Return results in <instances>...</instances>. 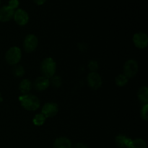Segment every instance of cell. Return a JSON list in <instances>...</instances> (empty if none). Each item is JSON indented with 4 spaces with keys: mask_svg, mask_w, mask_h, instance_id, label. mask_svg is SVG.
<instances>
[{
    "mask_svg": "<svg viewBox=\"0 0 148 148\" xmlns=\"http://www.w3.org/2000/svg\"><path fill=\"white\" fill-rule=\"evenodd\" d=\"M19 101L22 106L29 111H34L40 106V101L33 94H24L19 97Z\"/></svg>",
    "mask_w": 148,
    "mask_h": 148,
    "instance_id": "6da1fadb",
    "label": "cell"
},
{
    "mask_svg": "<svg viewBox=\"0 0 148 148\" xmlns=\"http://www.w3.org/2000/svg\"><path fill=\"white\" fill-rule=\"evenodd\" d=\"M132 140L128 137L123 134H119L115 138V143L117 147L120 148H127V146L131 143Z\"/></svg>",
    "mask_w": 148,
    "mask_h": 148,
    "instance_id": "7c38bea8",
    "label": "cell"
},
{
    "mask_svg": "<svg viewBox=\"0 0 148 148\" xmlns=\"http://www.w3.org/2000/svg\"><path fill=\"white\" fill-rule=\"evenodd\" d=\"M59 111L57 104L55 103H46L43 106L41 110V114L46 118H52L57 114Z\"/></svg>",
    "mask_w": 148,
    "mask_h": 148,
    "instance_id": "52a82bcc",
    "label": "cell"
},
{
    "mask_svg": "<svg viewBox=\"0 0 148 148\" xmlns=\"http://www.w3.org/2000/svg\"><path fill=\"white\" fill-rule=\"evenodd\" d=\"M46 117L43 115L42 114H38L34 116L33 119V124L36 126H41L44 124L45 121H46Z\"/></svg>",
    "mask_w": 148,
    "mask_h": 148,
    "instance_id": "ac0fdd59",
    "label": "cell"
},
{
    "mask_svg": "<svg viewBox=\"0 0 148 148\" xmlns=\"http://www.w3.org/2000/svg\"><path fill=\"white\" fill-rule=\"evenodd\" d=\"M56 64L55 61L52 58H46L40 64V72L43 76L47 78L52 77L56 72Z\"/></svg>",
    "mask_w": 148,
    "mask_h": 148,
    "instance_id": "7a4b0ae2",
    "label": "cell"
},
{
    "mask_svg": "<svg viewBox=\"0 0 148 148\" xmlns=\"http://www.w3.org/2000/svg\"><path fill=\"white\" fill-rule=\"evenodd\" d=\"M53 148H72V143L66 137H59L54 141Z\"/></svg>",
    "mask_w": 148,
    "mask_h": 148,
    "instance_id": "4fadbf2b",
    "label": "cell"
},
{
    "mask_svg": "<svg viewBox=\"0 0 148 148\" xmlns=\"http://www.w3.org/2000/svg\"><path fill=\"white\" fill-rule=\"evenodd\" d=\"M129 78L126 77L124 74L121 75H119L118 76L116 77L115 82L118 87H124L128 83Z\"/></svg>",
    "mask_w": 148,
    "mask_h": 148,
    "instance_id": "e0dca14e",
    "label": "cell"
},
{
    "mask_svg": "<svg viewBox=\"0 0 148 148\" xmlns=\"http://www.w3.org/2000/svg\"><path fill=\"white\" fill-rule=\"evenodd\" d=\"M38 44V38L35 35L30 34L27 35L24 39L23 42V48L24 50L27 53H31L34 51L37 48Z\"/></svg>",
    "mask_w": 148,
    "mask_h": 148,
    "instance_id": "5b68a950",
    "label": "cell"
},
{
    "mask_svg": "<svg viewBox=\"0 0 148 148\" xmlns=\"http://www.w3.org/2000/svg\"><path fill=\"white\" fill-rule=\"evenodd\" d=\"M127 148H147V144L143 139H136L134 140H132Z\"/></svg>",
    "mask_w": 148,
    "mask_h": 148,
    "instance_id": "2e32d148",
    "label": "cell"
},
{
    "mask_svg": "<svg viewBox=\"0 0 148 148\" xmlns=\"http://www.w3.org/2000/svg\"><path fill=\"white\" fill-rule=\"evenodd\" d=\"M19 1L18 0H10L8 2V6L10 7H11L12 10L14 9H17L19 6Z\"/></svg>",
    "mask_w": 148,
    "mask_h": 148,
    "instance_id": "603a6c76",
    "label": "cell"
},
{
    "mask_svg": "<svg viewBox=\"0 0 148 148\" xmlns=\"http://www.w3.org/2000/svg\"><path fill=\"white\" fill-rule=\"evenodd\" d=\"M32 88V83L29 79H24L20 82L19 85V90L22 93L27 94L30 91Z\"/></svg>",
    "mask_w": 148,
    "mask_h": 148,
    "instance_id": "5bb4252c",
    "label": "cell"
},
{
    "mask_svg": "<svg viewBox=\"0 0 148 148\" xmlns=\"http://www.w3.org/2000/svg\"><path fill=\"white\" fill-rule=\"evenodd\" d=\"M34 1L35 4H36L37 5H42V4H44L46 1V0H33Z\"/></svg>",
    "mask_w": 148,
    "mask_h": 148,
    "instance_id": "d4e9b609",
    "label": "cell"
},
{
    "mask_svg": "<svg viewBox=\"0 0 148 148\" xmlns=\"http://www.w3.org/2000/svg\"><path fill=\"white\" fill-rule=\"evenodd\" d=\"M14 21L19 25L23 26L28 23L29 15L26 11L22 9H18L14 12L13 16Z\"/></svg>",
    "mask_w": 148,
    "mask_h": 148,
    "instance_id": "9c48e42d",
    "label": "cell"
},
{
    "mask_svg": "<svg viewBox=\"0 0 148 148\" xmlns=\"http://www.w3.org/2000/svg\"><path fill=\"white\" fill-rule=\"evenodd\" d=\"M0 3H1V2H0Z\"/></svg>",
    "mask_w": 148,
    "mask_h": 148,
    "instance_id": "484cf974",
    "label": "cell"
},
{
    "mask_svg": "<svg viewBox=\"0 0 148 148\" xmlns=\"http://www.w3.org/2000/svg\"><path fill=\"white\" fill-rule=\"evenodd\" d=\"M50 85V80L49 78L44 76H40L36 78L33 83V86L36 90L43 91L47 89Z\"/></svg>",
    "mask_w": 148,
    "mask_h": 148,
    "instance_id": "8fae6325",
    "label": "cell"
},
{
    "mask_svg": "<svg viewBox=\"0 0 148 148\" xmlns=\"http://www.w3.org/2000/svg\"><path fill=\"white\" fill-rule=\"evenodd\" d=\"M137 97L139 101L144 104H147L148 102V89L146 86L140 88L137 92Z\"/></svg>",
    "mask_w": 148,
    "mask_h": 148,
    "instance_id": "9a60e30c",
    "label": "cell"
},
{
    "mask_svg": "<svg viewBox=\"0 0 148 148\" xmlns=\"http://www.w3.org/2000/svg\"><path fill=\"white\" fill-rule=\"evenodd\" d=\"M124 75L128 78L134 77L138 72V64L135 60L130 59L124 65Z\"/></svg>",
    "mask_w": 148,
    "mask_h": 148,
    "instance_id": "277c9868",
    "label": "cell"
},
{
    "mask_svg": "<svg viewBox=\"0 0 148 148\" xmlns=\"http://www.w3.org/2000/svg\"><path fill=\"white\" fill-rule=\"evenodd\" d=\"M133 43L134 46L140 49H143L147 46L148 37L147 34L143 32H139L135 33L133 36Z\"/></svg>",
    "mask_w": 148,
    "mask_h": 148,
    "instance_id": "8992f818",
    "label": "cell"
},
{
    "mask_svg": "<svg viewBox=\"0 0 148 148\" xmlns=\"http://www.w3.org/2000/svg\"><path fill=\"white\" fill-rule=\"evenodd\" d=\"M14 10L9 6L0 7V22L6 23L11 20L14 16Z\"/></svg>",
    "mask_w": 148,
    "mask_h": 148,
    "instance_id": "30bf717a",
    "label": "cell"
},
{
    "mask_svg": "<svg viewBox=\"0 0 148 148\" xmlns=\"http://www.w3.org/2000/svg\"><path fill=\"white\" fill-rule=\"evenodd\" d=\"M73 148H88V146L84 143H77L74 145Z\"/></svg>",
    "mask_w": 148,
    "mask_h": 148,
    "instance_id": "cb8c5ba5",
    "label": "cell"
},
{
    "mask_svg": "<svg viewBox=\"0 0 148 148\" xmlns=\"http://www.w3.org/2000/svg\"><path fill=\"white\" fill-rule=\"evenodd\" d=\"M147 111H148V105L147 104H144L142 107L141 112H140V114H141V117L143 120L145 121H147L148 119V115H147Z\"/></svg>",
    "mask_w": 148,
    "mask_h": 148,
    "instance_id": "44dd1931",
    "label": "cell"
},
{
    "mask_svg": "<svg viewBox=\"0 0 148 148\" xmlns=\"http://www.w3.org/2000/svg\"><path fill=\"white\" fill-rule=\"evenodd\" d=\"M22 57V52L20 48L13 46L9 49L6 52V62L10 65H16L20 61Z\"/></svg>",
    "mask_w": 148,
    "mask_h": 148,
    "instance_id": "3957f363",
    "label": "cell"
},
{
    "mask_svg": "<svg viewBox=\"0 0 148 148\" xmlns=\"http://www.w3.org/2000/svg\"><path fill=\"white\" fill-rule=\"evenodd\" d=\"M12 72L14 76L17 77H20L24 75L25 69L22 66H20V65H17V66H15L13 68Z\"/></svg>",
    "mask_w": 148,
    "mask_h": 148,
    "instance_id": "d6986e66",
    "label": "cell"
},
{
    "mask_svg": "<svg viewBox=\"0 0 148 148\" xmlns=\"http://www.w3.org/2000/svg\"><path fill=\"white\" fill-rule=\"evenodd\" d=\"M88 85L92 90H98L102 85V78L96 72H91L87 77Z\"/></svg>",
    "mask_w": 148,
    "mask_h": 148,
    "instance_id": "ba28073f",
    "label": "cell"
},
{
    "mask_svg": "<svg viewBox=\"0 0 148 148\" xmlns=\"http://www.w3.org/2000/svg\"><path fill=\"white\" fill-rule=\"evenodd\" d=\"M51 83L55 88H59L62 85V79L60 78V77L53 75L51 77Z\"/></svg>",
    "mask_w": 148,
    "mask_h": 148,
    "instance_id": "ffe728a7",
    "label": "cell"
},
{
    "mask_svg": "<svg viewBox=\"0 0 148 148\" xmlns=\"http://www.w3.org/2000/svg\"><path fill=\"white\" fill-rule=\"evenodd\" d=\"M88 68L92 72H96L98 69V64L96 61L92 60L88 64Z\"/></svg>",
    "mask_w": 148,
    "mask_h": 148,
    "instance_id": "7402d4cb",
    "label": "cell"
}]
</instances>
